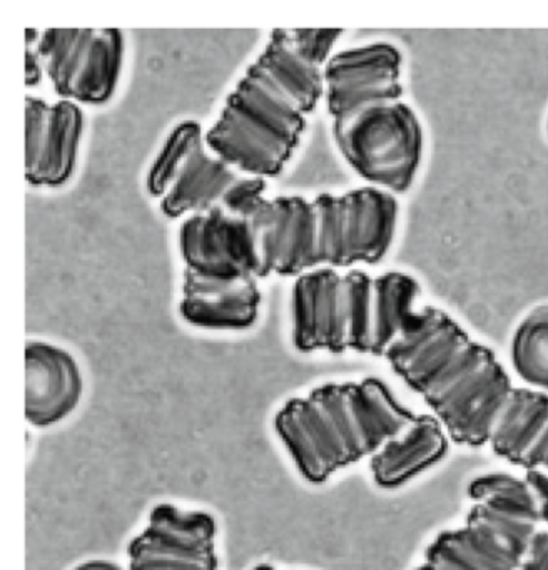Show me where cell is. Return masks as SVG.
<instances>
[{
    "label": "cell",
    "instance_id": "cell-1",
    "mask_svg": "<svg viewBox=\"0 0 548 570\" xmlns=\"http://www.w3.org/2000/svg\"><path fill=\"white\" fill-rule=\"evenodd\" d=\"M350 353L384 360L451 443L488 449L548 487L547 393L517 385L450 313L421 302L413 275H374Z\"/></svg>",
    "mask_w": 548,
    "mask_h": 570
},
{
    "label": "cell",
    "instance_id": "cell-2",
    "mask_svg": "<svg viewBox=\"0 0 548 570\" xmlns=\"http://www.w3.org/2000/svg\"><path fill=\"white\" fill-rule=\"evenodd\" d=\"M344 31L274 29L206 129L214 155L251 178L283 175L324 98V69Z\"/></svg>",
    "mask_w": 548,
    "mask_h": 570
},
{
    "label": "cell",
    "instance_id": "cell-16",
    "mask_svg": "<svg viewBox=\"0 0 548 570\" xmlns=\"http://www.w3.org/2000/svg\"><path fill=\"white\" fill-rule=\"evenodd\" d=\"M36 29L26 31V85L36 88L42 82L43 69L36 49Z\"/></svg>",
    "mask_w": 548,
    "mask_h": 570
},
{
    "label": "cell",
    "instance_id": "cell-12",
    "mask_svg": "<svg viewBox=\"0 0 548 570\" xmlns=\"http://www.w3.org/2000/svg\"><path fill=\"white\" fill-rule=\"evenodd\" d=\"M84 376L62 346L43 340L26 343V419L36 429L66 420L79 406Z\"/></svg>",
    "mask_w": 548,
    "mask_h": 570
},
{
    "label": "cell",
    "instance_id": "cell-19",
    "mask_svg": "<svg viewBox=\"0 0 548 570\" xmlns=\"http://www.w3.org/2000/svg\"><path fill=\"white\" fill-rule=\"evenodd\" d=\"M547 135H548V119H547Z\"/></svg>",
    "mask_w": 548,
    "mask_h": 570
},
{
    "label": "cell",
    "instance_id": "cell-17",
    "mask_svg": "<svg viewBox=\"0 0 548 570\" xmlns=\"http://www.w3.org/2000/svg\"><path fill=\"white\" fill-rule=\"evenodd\" d=\"M70 570H124L119 563L112 562V560L107 559H90L86 560V562L77 563L76 567H72Z\"/></svg>",
    "mask_w": 548,
    "mask_h": 570
},
{
    "label": "cell",
    "instance_id": "cell-7",
    "mask_svg": "<svg viewBox=\"0 0 548 570\" xmlns=\"http://www.w3.org/2000/svg\"><path fill=\"white\" fill-rule=\"evenodd\" d=\"M267 181L251 178L214 155L199 122L184 119L169 129L150 161L146 189L169 219L213 209H234Z\"/></svg>",
    "mask_w": 548,
    "mask_h": 570
},
{
    "label": "cell",
    "instance_id": "cell-6",
    "mask_svg": "<svg viewBox=\"0 0 548 570\" xmlns=\"http://www.w3.org/2000/svg\"><path fill=\"white\" fill-rule=\"evenodd\" d=\"M463 522L443 530L414 570H520L528 543L548 522V487L534 476L490 472L468 485Z\"/></svg>",
    "mask_w": 548,
    "mask_h": 570
},
{
    "label": "cell",
    "instance_id": "cell-14",
    "mask_svg": "<svg viewBox=\"0 0 548 570\" xmlns=\"http://www.w3.org/2000/svg\"><path fill=\"white\" fill-rule=\"evenodd\" d=\"M510 365L525 386L548 395V302L531 306L515 326Z\"/></svg>",
    "mask_w": 548,
    "mask_h": 570
},
{
    "label": "cell",
    "instance_id": "cell-3",
    "mask_svg": "<svg viewBox=\"0 0 548 570\" xmlns=\"http://www.w3.org/2000/svg\"><path fill=\"white\" fill-rule=\"evenodd\" d=\"M266 188L233 209L246 225L260 279L373 266L393 248L400 202L390 193L364 186L307 198L267 196Z\"/></svg>",
    "mask_w": 548,
    "mask_h": 570
},
{
    "label": "cell",
    "instance_id": "cell-18",
    "mask_svg": "<svg viewBox=\"0 0 548 570\" xmlns=\"http://www.w3.org/2000/svg\"><path fill=\"white\" fill-rule=\"evenodd\" d=\"M253 570H277V569L274 566H270V563H257L256 567H253Z\"/></svg>",
    "mask_w": 548,
    "mask_h": 570
},
{
    "label": "cell",
    "instance_id": "cell-9",
    "mask_svg": "<svg viewBox=\"0 0 548 570\" xmlns=\"http://www.w3.org/2000/svg\"><path fill=\"white\" fill-rule=\"evenodd\" d=\"M183 263L180 289H237L261 282L244 219L233 209H213L183 219L177 233Z\"/></svg>",
    "mask_w": 548,
    "mask_h": 570
},
{
    "label": "cell",
    "instance_id": "cell-4",
    "mask_svg": "<svg viewBox=\"0 0 548 570\" xmlns=\"http://www.w3.org/2000/svg\"><path fill=\"white\" fill-rule=\"evenodd\" d=\"M404 56L393 42L340 49L324 69V105L334 146L370 188L411 191L424 156V129L407 101Z\"/></svg>",
    "mask_w": 548,
    "mask_h": 570
},
{
    "label": "cell",
    "instance_id": "cell-11",
    "mask_svg": "<svg viewBox=\"0 0 548 570\" xmlns=\"http://www.w3.org/2000/svg\"><path fill=\"white\" fill-rule=\"evenodd\" d=\"M86 119L76 102L26 98V179L33 188H60L79 161Z\"/></svg>",
    "mask_w": 548,
    "mask_h": 570
},
{
    "label": "cell",
    "instance_id": "cell-13",
    "mask_svg": "<svg viewBox=\"0 0 548 570\" xmlns=\"http://www.w3.org/2000/svg\"><path fill=\"white\" fill-rule=\"evenodd\" d=\"M450 436L431 413H418L403 435L388 443L370 460L373 482L397 490L437 466L450 452Z\"/></svg>",
    "mask_w": 548,
    "mask_h": 570
},
{
    "label": "cell",
    "instance_id": "cell-5",
    "mask_svg": "<svg viewBox=\"0 0 548 570\" xmlns=\"http://www.w3.org/2000/svg\"><path fill=\"white\" fill-rule=\"evenodd\" d=\"M418 413L380 379L331 382L287 400L274 433L304 482L323 485L403 435Z\"/></svg>",
    "mask_w": 548,
    "mask_h": 570
},
{
    "label": "cell",
    "instance_id": "cell-10",
    "mask_svg": "<svg viewBox=\"0 0 548 570\" xmlns=\"http://www.w3.org/2000/svg\"><path fill=\"white\" fill-rule=\"evenodd\" d=\"M217 533L213 513L157 503L127 546L129 570H219Z\"/></svg>",
    "mask_w": 548,
    "mask_h": 570
},
{
    "label": "cell",
    "instance_id": "cell-8",
    "mask_svg": "<svg viewBox=\"0 0 548 570\" xmlns=\"http://www.w3.org/2000/svg\"><path fill=\"white\" fill-rule=\"evenodd\" d=\"M36 49L59 99L102 106L116 95L126 56L120 29H43L36 32Z\"/></svg>",
    "mask_w": 548,
    "mask_h": 570
},
{
    "label": "cell",
    "instance_id": "cell-15",
    "mask_svg": "<svg viewBox=\"0 0 548 570\" xmlns=\"http://www.w3.org/2000/svg\"><path fill=\"white\" fill-rule=\"evenodd\" d=\"M520 570H548V522L531 537Z\"/></svg>",
    "mask_w": 548,
    "mask_h": 570
}]
</instances>
